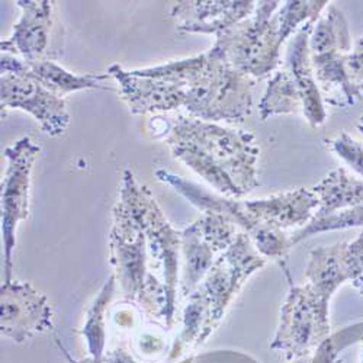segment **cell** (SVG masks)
<instances>
[{"label": "cell", "instance_id": "20", "mask_svg": "<svg viewBox=\"0 0 363 363\" xmlns=\"http://www.w3.org/2000/svg\"><path fill=\"white\" fill-rule=\"evenodd\" d=\"M25 63V72L37 79L43 86H45L52 94L60 98H66L67 95L77 92V90L87 89H104L102 83L111 79L109 73H87V74H74L60 66L52 60L47 62Z\"/></svg>", "mask_w": 363, "mask_h": 363}, {"label": "cell", "instance_id": "7", "mask_svg": "<svg viewBox=\"0 0 363 363\" xmlns=\"http://www.w3.org/2000/svg\"><path fill=\"white\" fill-rule=\"evenodd\" d=\"M330 301L308 284L291 286L270 347L292 362L313 354L330 337Z\"/></svg>", "mask_w": 363, "mask_h": 363}, {"label": "cell", "instance_id": "5", "mask_svg": "<svg viewBox=\"0 0 363 363\" xmlns=\"http://www.w3.org/2000/svg\"><path fill=\"white\" fill-rule=\"evenodd\" d=\"M279 6L281 2H256L253 15L218 34L213 50L253 80L275 73L284 45L275 21Z\"/></svg>", "mask_w": 363, "mask_h": 363}, {"label": "cell", "instance_id": "19", "mask_svg": "<svg viewBox=\"0 0 363 363\" xmlns=\"http://www.w3.org/2000/svg\"><path fill=\"white\" fill-rule=\"evenodd\" d=\"M345 58L346 54L311 57L314 74L325 105L349 108L353 106L362 95L349 79Z\"/></svg>", "mask_w": 363, "mask_h": 363}, {"label": "cell", "instance_id": "3", "mask_svg": "<svg viewBox=\"0 0 363 363\" xmlns=\"http://www.w3.org/2000/svg\"><path fill=\"white\" fill-rule=\"evenodd\" d=\"M169 77L185 90L189 116L216 124H243L253 111L255 80L231 67L213 48L169 66Z\"/></svg>", "mask_w": 363, "mask_h": 363}, {"label": "cell", "instance_id": "24", "mask_svg": "<svg viewBox=\"0 0 363 363\" xmlns=\"http://www.w3.org/2000/svg\"><path fill=\"white\" fill-rule=\"evenodd\" d=\"M328 4L327 0H295L281 5L275 12V21L282 43L294 37L302 26L317 22Z\"/></svg>", "mask_w": 363, "mask_h": 363}, {"label": "cell", "instance_id": "23", "mask_svg": "<svg viewBox=\"0 0 363 363\" xmlns=\"http://www.w3.org/2000/svg\"><path fill=\"white\" fill-rule=\"evenodd\" d=\"M301 111L302 104L292 76L285 67L277 70L269 79L264 95L259 104V115L262 121L277 115L296 113Z\"/></svg>", "mask_w": 363, "mask_h": 363}, {"label": "cell", "instance_id": "29", "mask_svg": "<svg viewBox=\"0 0 363 363\" xmlns=\"http://www.w3.org/2000/svg\"><path fill=\"white\" fill-rule=\"evenodd\" d=\"M353 50H357V51L363 52V37H362V38H359V40L354 43V45H353Z\"/></svg>", "mask_w": 363, "mask_h": 363}, {"label": "cell", "instance_id": "12", "mask_svg": "<svg viewBox=\"0 0 363 363\" xmlns=\"http://www.w3.org/2000/svg\"><path fill=\"white\" fill-rule=\"evenodd\" d=\"M0 294L2 336L23 343L54 327L47 296L33 285L19 281L4 282Z\"/></svg>", "mask_w": 363, "mask_h": 363}, {"label": "cell", "instance_id": "6", "mask_svg": "<svg viewBox=\"0 0 363 363\" xmlns=\"http://www.w3.org/2000/svg\"><path fill=\"white\" fill-rule=\"evenodd\" d=\"M118 199L125 202L140 220L147 235L150 257L153 260L155 267L162 270L163 284L167 291V327L170 328L174 323L176 311L179 270L182 260V231L172 227L155 195L147 186L138 184V180L130 169L124 170Z\"/></svg>", "mask_w": 363, "mask_h": 363}, {"label": "cell", "instance_id": "18", "mask_svg": "<svg viewBox=\"0 0 363 363\" xmlns=\"http://www.w3.org/2000/svg\"><path fill=\"white\" fill-rule=\"evenodd\" d=\"M318 198L314 218H325L354 208L363 202V179L343 167L331 170L317 185L311 186Z\"/></svg>", "mask_w": 363, "mask_h": 363}, {"label": "cell", "instance_id": "21", "mask_svg": "<svg viewBox=\"0 0 363 363\" xmlns=\"http://www.w3.org/2000/svg\"><path fill=\"white\" fill-rule=\"evenodd\" d=\"M352 48V34L347 19L335 4L330 2L313 26L310 37L311 57L349 54Z\"/></svg>", "mask_w": 363, "mask_h": 363}, {"label": "cell", "instance_id": "11", "mask_svg": "<svg viewBox=\"0 0 363 363\" xmlns=\"http://www.w3.org/2000/svg\"><path fill=\"white\" fill-rule=\"evenodd\" d=\"M22 11L19 21L13 25L12 35L0 43L2 52L19 57L26 63L58 60L63 55L57 23L55 2L48 0H18L15 2Z\"/></svg>", "mask_w": 363, "mask_h": 363}, {"label": "cell", "instance_id": "26", "mask_svg": "<svg viewBox=\"0 0 363 363\" xmlns=\"http://www.w3.org/2000/svg\"><path fill=\"white\" fill-rule=\"evenodd\" d=\"M327 143L333 153L363 179V141L343 131Z\"/></svg>", "mask_w": 363, "mask_h": 363}, {"label": "cell", "instance_id": "22", "mask_svg": "<svg viewBox=\"0 0 363 363\" xmlns=\"http://www.w3.org/2000/svg\"><path fill=\"white\" fill-rule=\"evenodd\" d=\"M115 288H116V278L112 274L101 288L92 307L89 308L86 315V323L82 328V336L86 340L87 352L90 354V359L94 360H105L106 313H108L111 301L113 298Z\"/></svg>", "mask_w": 363, "mask_h": 363}, {"label": "cell", "instance_id": "15", "mask_svg": "<svg viewBox=\"0 0 363 363\" xmlns=\"http://www.w3.org/2000/svg\"><path fill=\"white\" fill-rule=\"evenodd\" d=\"M315 22L307 23L291 38L285 69L292 76L302 104V115L313 128H318L327 121V105L317 83L310 52V37Z\"/></svg>", "mask_w": 363, "mask_h": 363}, {"label": "cell", "instance_id": "28", "mask_svg": "<svg viewBox=\"0 0 363 363\" xmlns=\"http://www.w3.org/2000/svg\"><path fill=\"white\" fill-rule=\"evenodd\" d=\"M57 345H58V349L62 350V352H63V354L66 356V359H67V362H69V363H105V360H94V359H87V360H84V362L74 360V359L69 354V352H67L62 345H60V342H58V340H57Z\"/></svg>", "mask_w": 363, "mask_h": 363}, {"label": "cell", "instance_id": "2", "mask_svg": "<svg viewBox=\"0 0 363 363\" xmlns=\"http://www.w3.org/2000/svg\"><path fill=\"white\" fill-rule=\"evenodd\" d=\"M266 263L267 259L256 250L249 234L240 231L234 243L218 256L199 286L186 298L182 331L169 360H176L188 349L203 345L221 324L240 289Z\"/></svg>", "mask_w": 363, "mask_h": 363}, {"label": "cell", "instance_id": "25", "mask_svg": "<svg viewBox=\"0 0 363 363\" xmlns=\"http://www.w3.org/2000/svg\"><path fill=\"white\" fill-rule=\"evenodd\" d=\"M363 227V202L354 208L342 211L339 214L330 216L325 218H313L304 228L296 230L289 234L291 246H296L301 241L307 240L311 235L327 233V231H336V230H347Z\"/></svg>", "mask_w": 363, "mask_h": 363}, {"label": "cell", "instance_id": "13", "mask_svg": "<svg viewBox=\"0 0 363 363\" xmlns=\"http://www.w3.org/2000/svg\"><path fill=\"white\" fill-rule=\"evenodd\" d=\"M253 0H191L170 9L177 31L185 34L218 35L253 15Z\"/></svg>", "mask_w": 363, "mask_h": 363}, {"label": "cell", "instance_id": "1", "mask_svg": "<svg viewBox=\"0 0 363 363\" xmlns=\"http://www.w3.org/2000/svg\"><path fill=\"white\" fill-rule=\"evenodd\" d=\"M164 140L174 159L223 196L241 199L259 186L260 147L250 131L177 115Z\"/></svg>", "mask_w": 363, "mask_h": 363}, {"label": "cell", "instance_id": "17", "mask_svg": "<svg viewBox=\"0 0 363 363\" xmlns=\"http://www.w3.org/2000/svg\"><path fill=\"white\" fill-rule=\"evenodd\" d=\"M347 241L311 250L306 267V284L331 301L340 286L349 282L346 267Z\"/></svg>", "mask_w": 363, "mask_h": 363}, {"label": "cell", "instance_id": "16", "mask_svg": "<svg viewBox=\"0 0 363 363\" xmlns=\"http://www.w3.org/2000/svg\"><path fill=\"white\" fill-rule=\"evenodd\" d=\"M246 203L259 225L275 227L282 231L304 228L314 218L320 205L313 188H296L260 199H250Z\"/></svg>", "mask_w": 363, "mask_h": 363}, {"label": "cell", "instance_id": "14", "mask_svg": "<svg viewBox=\"0 0 363 363\" xmlns=\"http://www.w3.org/2000/svg\"><path fill=\"white\" fill-rule=\"evenodd\" d=\"M119 84L121 95L135 115L172 112L185 105V90L176 83L140 74L112 65L108 70Z\"/></svg>", "mask_w": 363, "mask_h": 363}, {"label": "cell", "instance_id": "9", "mask_svg": "<svg viewBox=\"0 0 363 363\" xmlns=\"http://www.w3.org/2000/svg\"><path fill=\"white\" fill-rule=\"evenodd\" d=\"M41 147L23 137L5 148L8 169L2 182V235L5 250V282L12 281L16 228L29 217L31 173Z\"/></svg>", "mask_w": 363, "mask_h": 363}, {"label": "cell", "instance_id": "27", "mask_svg": "<svg viewBox=\"0 0 363 363\" xmlns=\"http://www.w3.org/2000/svg\"><path fill=\"white\" fill-rule=\"evenodd\" d=\"M346 267L349 284L363 296V231L346 245Z\"/></svg>", "mask_w": 363, "mask_h": 363}, {"label": "cell", "instance_id": "10", "mask_svg": "<svg viewBox=\"0 0 363 363\" xmlns=\"http://www.w3.org/2000/svg\"><path fill=\"white\" fill-rule=\"evenodd\" d=\"M237 230L227 217L206 213L182 231L180 298H188L199 286L218 256L234 243Z\"/></svg>", "mask_w": 363, "mask_h": 363}, {"label": "cell", "instance_id": "8", "mask_svg": "<svg viewBox=\"0 0 363 363\" xmlns=\"http://www.w3.org/2000/svg\"><path fill=\"white\" fill-rule=\"evenodd\" d=\"M0 79V106L31 113L43 131L50 137L66 133L70 115L63 98L57 96L37 79L25 72V63L16 55L2 52Z\"/></svg>", "mask_w": 363, "mask_h": 363}, {"label": "cell", "instance_id": "30", "mask_svg": "<svg viewBox=\"0 0 363 363\" xmlns=\"http://www.w3.org/2000/svg\"><path fill=\"white\" fill-rule=\"evenodd\" d=\"M357 125H362L363 127V115L360 116V119H359V124Z\"/></svg>", "mask_w": 363, "mask_h": 363}, {"label": "cell", "instance_id": "4", "mask_svg": "<svg viewBox=\"0 0 363 363\" xmlns=\"http://www.w3.org/2000/svg\"><path fill=\"white\" fill-rule=\"evenodd\" d=\"M150 259L147 235L140 220L125 202L118 199L112 209L109 233V262L116 284L128 302L167 325V291L151 272Z\"/></svg>", "mask_w": 363, "mask_h": 363}]
</instances>
